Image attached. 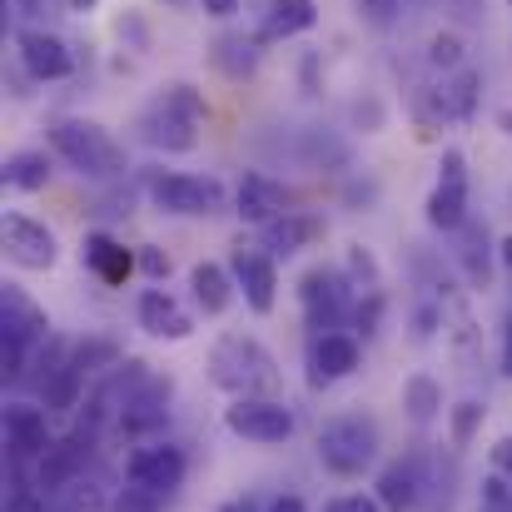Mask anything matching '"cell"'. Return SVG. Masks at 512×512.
<instances>
[{
  "instance_id": "cell-14",
  "label": "cell",
  "mask_w": 512,
  "mask_h": 512,
  "mask_svg": "<svg viewBox=\"0 0 512 512\" xmlns=\"http://www.w3.org/2000/svg\"><path fill=\"white\" fill-rule=\"evenodd\" d=\"M50 408H35V403H10L5 408V448H10V458L15 463H25V458H45L50 453V418H45Z\"/></svg>"
},
{
  "instance_id": "cell-26",
  "label": "cell",
  "mask_w": 512,
  "mask_h": 512,
  "mask_svg": "<svg viewBox=\"0 0 512 512\" xmlns=\"http://www.w3.org/2000/svg\"><path fill=\"white\" fill-rule=\"evenodd\" d=\"M478 100H483V75L478 70H453L448 75V85H443V110H448V120H473L478 115Z\"/></svg>"
},
{
  "instance_id": "cell-33",
  "label": "cell",
  "mask_w": 512,
  "mask_h": 512,
  "mask_svg": "<svg viewBox=\"0 0 512 512\" xmlns=\"http://www.w3.org/2000/svg\"><path fill=\"white\" fill-rule=\"evenodd\" d=\"M428 65L438 70H463V35L458 30H438L428 40Z\"/></svg>"
},
{
  "instance_id": "cell-44",
  "label": "cell",
  "mask_w": 512,
  "mask_h": 512,
  "mask_svg": "<svg viewBox=\"0 0 512 512\" xmlns=\"http://www.w3.org/2000/svg\"><path fill=\"white\" fill-rule=\"evenodd\" d=\"M493 468H498L503 478H512V433H508V438H498V443H493Z\"/></svg>"
},
{
  "instance_id": "cell-37",
  "label": "cell",
  "mask_w": 512,
  "mask_h": 512,
  "mask_svg": "<svg viewBox=\"0 0 512 512\" xmlns=\"http://www.w3.org/2000/svg\"><path fill=\"white\" fill-rule=\"evenodd\" d=\"M358 5V15L373 25V30H388V25H398V15H403V0H353Z\"/></svg>"
},
{
  "instance_id": "cell-41",
  "label": "cell",
  "mask_w": 512,
  "mask_h": 512,
  "mask_svg": "<svg viewBox=\"0 0 512 512\" xmlns=\"http://www.w3.org/2000/svg\"><path fill=\"white\" fill-rule=\"evenodd\" d=\"M324 512H383V503H378V498H363V493H343V498H334Z\"/></svg>"
},
{
  "instance_id": "cell-3",
  "label": "cell",
  "mask_w": 512,
  "mask_h": 512,
  "mask_svg": "<svg viewBox=\"0 0 512 512\" xmlns=\"http://www.w3.org/2000/svg\"><path fill=\"white\" fill-rule=\"evenodd\" d=\"M209 378L234 393V398H269L279 388V363L274 353L249 334H224L209 348Z\"/></svg>"
},
{
  "instance_id": "cell-32",
  "label": "cell",
  "mask_w": 512,
  "mask_h": 512,
  "mask_svg": "<svg viewBox=\"0 0 512 512\" xmlns=\"http://www.w3.org/2000/svg\"><path fill=\"white\" fill-rule=\"evenodd\" d=\"M25 358H30V339L0 329V378H5V383L25 378Z\"/></svg>"
},
{
  "instance_id": "cell-9",
  "label": "cell",
  "mask_w": 512,
  "mask_h": 512,
  "mask_svg": "<svg viewBox=\"0 0 512 512\" xmlns=\"http://www.w3.org/2000/svg\"><path fill=\"white\" fill-rule=\"evenodd\" d=\"M184 473H189V458H184V448H174V443H145V448H135V453L125 458V483L150 488V493H160V498H170L174 488L184 483Z\"/></svg>"
},
{
  "instance_id": "cell-51",
  "label": "cell",
  "mask_w": 512,
  "mask_h": 512,
  "mask_svg": "<svg viewBox=\"0 0 512 512\" xmlns=\"http://www.w3.org/2000/svg\"><path fill=\"white\" fill-rule=\"evenodd\" d=\"M90 5H95V0H70V10H90Z\"/></svg>"
},
{
  "instance_id": "cell-1",
  "label": "cell",
  "mask_w": 512,
  "mask_h": 512,
  "mask_svg": "<svg viewBox=\"0 0 512 512\" xmlns=\"http://www.w3.org/2000/svg\"><path fill=\"white\" fill-rule=\"evenodd\" d=\"M199 120H209V105L194 85L174 80L165 85L140 115H135V130L150 150H165V155H184L199 145Z\"/></svg>"
},
{
  "instance_id": "cell-38",
  "label": "cell",
  "mask_w": 512,
  "mask_h": 512,
  "mask_svg": "<svg viewBox=\"0 0 512 512\" xmlns=\"http://www.w3.org/2000/svg\"><path fill=\"white\" fill-rule=\"evenodd\" d=\"M473 339H478L473 314L458 304V309H453V353H458V363H468V358H473Z\"/></svg>"
},
{
  "instance_id": "cell-23",
  "label": "cell",
  "mask_w": 512,
  "mask_h": 512,
  "mask_svg": "<svg viewBox=\"0 0 512 512\" xmlns=\"http://www.w3.org/2000/svg\"><path fill=\"white\" fill-rule=\"evenodd\" d=\"M423 219H428V229H438V234H458V229L473 219V214H468V184L438 179L433 194H428V204H423Z\"/></svg>"
},
{
  "instance_id": "cell-2",
  "label": "cell",
  "mask_w": 512,
  "mask_h": 512,
  "mask_svg": "<svg viewBox=\"0 0 512 512\" xmlns=\"http://www.w3.org/2000/svg\"><path fill=\"white\" fill-rule=\"evenodd\" d=\"M50 150L70 165L75 174L95 179V184H120L130 160H125V145L100 125V120H80V115H65L50 125Z\"/></svg>"
},
{
  "instance_id": "cell-42",
  "label": "cell",
  "mask_w": 512,
  "mask_h": 512,
  "mask_svg": "<svg viewBox=\"0 0 512 512\" xmlns=\"http://www.w3.org/2000/svg\"><path fill=\"white\" fill-rule=\"evenodd\" d=\"M438 324H443L438 304H423V309L413 314V339H433V334H438Z\"/></svg>"
},
{
  "instance_id": "cell-24",
  "label": "cell",
  "mask_w": 512,
  "mask_h": 512,
  "mask_svg": "<svg viewBox=\"0 0 512 512\" xmlns=\"http://www.w3.org/2000/svg\"><path fill=\"white\" fill-rule=\"evenodd\" d=\"M319 234H324V224H319L314 214H304V209H294V214H284L279 224H269V229H264V239H269V249H274V254H294V249L314 244Z\"/></svg>"
},
{
  "instance_id": "cell-7",
  "label": "cell",
  "mask_w": 512,
  "mask_h": 512,
  "mask_svg": "<svg viewBox=\"0 0 512 512\" xmlns=\"http://www.w3.org/2000/svg\"><path fill=\"white\" fill-rule=\"evenodd\" d=\"M224 428L234 438H244V443H289L299 418L279 398H234L224 408Z\"/></svg>"
},
{
  "instance_id": "cell-36",
  "label": "cell",
  "mask_w": 512,
  "mask_h": 512,
  "mask_svg": "<svg viewBox=\"0 0 512 512\" xmlns=\"http://www.w3.org/2000/svg\"><path fill=\"white\" fill-rule=\"evenodd\" d=\"M115 512H165V498H160V493H150V488L125 483V488H120V498H115Z\"/></svg>"
},
{
  "instance_id": "cell-16",
  "label": "cell",
  "mask_w": 512,
  "mask_h": 512,
  "mask_svg": "<svg viewBox=\"0 0 512 512\" xmlns=\"http://www.w3.org/2000/svg\"><path fill=\"white\" fill-rule=\"evenodd\" d=\"M358 363H363V348L348 334H319L309 343V383L314 388H329L348 373H358Z\"/></svg>"
},
{
  "instance_id": "cell-5",
  "label": "cell",
  "mask_w": 512,
  "mask_h": 512,
  "mask_svg": "<svg viewBox=\"0 0 512 512\" xmlns=\"http://www.w3.org/2000/svg\"><path fill=\"white\" fill-rule=\"evenodd\" d=\"M145 199L174 219H209L224 209L219 179H199L184 170H145Z\"/></svg>"
},
{
  "instance_id": "cell-52",
  "label": "cell",
  "mask_w": 512,
  "mask_h": 512,
  "mask_svg": "<svg viewBox=\"0 0 512 512\" xmlns=\"http://www.w3.org/2000/svg\"><path fill=\"white\" fill-rule=\"evenodd\" d=\"M508 5H512V0H508Z\"/></svg>"
},
{
  "instance_id": "cell-46",
  "label": "cell",
  "mask_w": 512,
  "mask_h": 512,
  "mask_svg": "<svg viewBox=\"0 0 512 512\" xmlns=\"http://www.w3.org/2000/svg\"><path fill=\"white\" fill-rule=\"evenodd\" d=\"M264 512H309V508H304V498H299V493H279V498H269V503H264Z\"/></svg>"
},
{
  "instance_id": "cell-47",
  "label": "cell",
  "mask_w": 512,
  "mask_h": 512,
  "mask_svg": "<svg viewBox=\"0 0 512 512\" xmlns=\"http://www.w3.org/2000/svg\"><path fill=\"white\" fill-rule=\"evenodd\" d=\"M498 368H503V378H512V314L503 319V353H498Z\"/></svg>"
},
{
  "instance_id": "cell-20",
  "label": "cell",
  "mask_w": 512,
  "mask_h": 512,
  "mask_svg": "<svg viewBox=\"0 0 512 512\" xmlns=\"http://www.w3.org/2000/svg\"><path fill=\"white\" fill-rule=\"evenodd\" d=\"M0 329L40 343V339H50V314H45L20 284H5V289H0Z\"/></svg>"
},
{
  "instance_id": "cell-28",
  "label": "cell",
  "mask_w": 512,
  "mask_h": 512,
  "mask_svg": "<svg viewBox=\"0 0 512 512\" xmlns=\"http://www.w3.org/2000/svg\"><path fill=\"white\" fill-rule=\"evenodd\" d=\"M214 65L229 75V80H244L259 70V40H244V35H219L214 40Z\"/></svg>"
},
{
  "instance_id": "cell-43",
  "label": "cell",
  "mask_w": 512,
  "mask_h": 512,
  "mask_svg": "<svg viewBox=\"0 0 512 512\" xmlns=\"http://www.w3.org/2000/svg\"><path fill=\"white\" fill-rule=\"evenodd\" d=\"M140 269H145L150 279H165V274H170V254H160L155 244H145V249H140Z\"/></svg>"
},
{
  "instance_id": "cell-11",
  "label": "cell",
  "mask_w": 512,
  "mask_h": 512,
  "mask_svg": "<svg viewBox=\"0 0 512 512\" xmlns=\"http://www.w3.org/2000/svg\"><path fill=\"white\" fill-rule=\"evenodd\" d=\"M234 204H239V219H244V224L269 229V224H279L284 214H294V189H284L274 174L249 170L239 179V189H234Z\"/></svg>"
},
{
  "instance_id": "cell-40",
  "label": "cell",
  "mask_w": 512,
  "mask_h": 512,
  "mask_svg": "<svg viewBox=\"0 0 512 512\" xmlns=\"http://www.w3.org/2000/svg\"><path fill=\"white\" fill-rule=\"evenodd\" d=\"M438 179H448V184H468V160H463V150H443Z\"/></svg>"
},
{
  "instance_id": "cell-18",
  "label": "cell",
  "mask_w": 512,
  "mask_h": 512,
  "mask_svg": "<svg viewBox=\"0 0 512 512\" xmlns=\"http://www.w3.org/2000/svg\"><path fill=\"white\" fill-rule=\"evenodd\" d=\"M189 294H194V304H199L204 319H219V314H229L239 284H234V274H229L224 264H209V259H204V264L189 269Z\"/></svg>"
},
{
  "instance_id": "cell-29",
  "label": "cell",
  "mask_w": 512,
  "mask_h": 512,
  "mask_svg": "<svg viewBox=\"0 0 512 512\" xmlns=\"http://www.w3.org/2000/svg\"><path fill=\"white\" fill-rule=\"evenodd\" d=\"M343 279L353 284V294H378V259L363 249V244H348V259H343Z\"/></svg>"
},
{
  "instance_id": "cell-25",
  "label": "cell",
  "mask_w": 512,
  "mask_h": 512,
  "mask_svg": "<svg viewBox=\"0 0 512 512\" xmlns=\"http://www.w3.org/2000/svg\"><path fill=\"white\" fill-rule=\"evenodd\" d=\"M403 413H408L418 428H428V423L443 413V383H438L433 373H413V378L403 383Z\"/></svg>"
},
{
  "instance_id": "cell-22",
  "label": "cell",
  "mask_w": 512,
  "mask_h": 512,
  "mask_svg": "<svg viewBox=\"0 0 512 512\" xmlns=\"http://www.w3.org/2000/svg\"><path fill=\"white\" fill-rule=\"evenodd\" d=\"M373 498L383 503V512H413L418 498H423V468H418V463H393V468H383Z\"/></svg>"
},
{
  "instance_id": "cell-12",
  "label": "cell",
  "mask_w": 512,
  "mask_h": 512,
  "mask_svg": "<svg viewBox=\"0 0 512 512\" xmlns=\"http://www.w3.org/2000/svg\"><path fill=\"white\" fill-rule=\"evenodd\" d=\"M229 274H234V284H239V294H244V304L254 314H274V304H279V269H274L269 254L239 244L234 259H229Z\"/></svg>"
},
{
  "instance_id": "cell-21",
  "label": "cell",
  "mask_w": 512,
  "mask_h": 512,
  "mask_svg": "<svg viewBox=\"0 0 512 512\" xmlns=\"http://www.w3.org/2000/svg\"><path fill=\"white\" fill-rule=\"evenodd\" d=\"M493 239H488V224L483 219H468L463 229H458V269H463V279L473 284V289H488V279H493Z\"/></svg>"
},
{
  "instance_id": "cell-31",
  "label": "cell",
  "mask_w": 512,
  "mask_h": 512,
  "mask_svg": "<svg viewBox=\"0 0 512 512\" xmlns=\"http://www.w3.org/2000/svg\"><path fill=\"white\" fill-rule=\"evenodd\" d=\"M55 512H115V503L105 498V488L100 483H70L65 493H60V508Z\"/></svg>"
},
{
  "instance_id": "cell-27",
  "label": "cell",
  "mask_w": 512,
  "mask_h": 512,
  "mask_svg": "<svg viewBox=\"0 0 512 512\" xmlns=\"http://www.w3.org/2000/svg\"><path fill=\"white\" fill-rule=\"evenodd\" d=\"M5 184L20 194H40L50 184V155L45 150H15L5 160Z\"/></svg>"
},
{
  "instance_id": "cell-35",
  "label": "cell",
  "mask_w": 512,
  "mask_h": 512,
  "mask_svg": "<svg viewBox=\"0 0 512 512\" xmlns=\"http://www.w3.org/2000/svg\"><path fill=\"white\" fill-rule=\"evenodd\" d=\"M478 503H483V512H512V478L488 473V478L478 483Z\"/></svg>"
},
{
  "instance_id": "cell-10",
  "label": "cell",
  "mask_w": 512,
  "mask_h": 512,
  "mask_svg": "<svg viewBox=\"0 0 512 512\" xmlns=\"http://www.w3.org/2000/svg\"><path fill=\"white\" fill-rule=\"evenodd\" d=\"M95 453V433H85V428H75V433H65V438H55L50 443V453L35 463V488H45V493H65L70 483H80V473H85V458Z\"/></svg>"
},
{
  "instance_id": "cell-15",
  "label": "cell",
  "mask_w": 512,
  "mask_h": 512,
  "mask_svg": "<svg viewBox=\"0 0 512 512\" xmlns=\"http://www.w3.org/2000/svg\"><path fill=\"white\" fill-rule=\"evenodd\" d=\"M80 254H85V269H90L100 284H110V289H125V284L135 279V269H140V254L125 249V244H120L115 234H105V229L85 234Z\"/></svg>"
},
{
  "instance_id": "cell-34",
  "label": "cell",
  "mask_w": 512,
  "mask_h": 512,
  "mask_svg": "<svg viewBox=\"0 0 512 512\" xmlns=\"http://www.w3.org/2000/svg\"><path fill=\"white\" fill-rule=\"evenodd\" d=\"M5 512H45V493L35 483L20 478V468L10 473V493H5Z\"/></svg>"
},
{
  "instance_id": "cell-49",
  "label": "cell",
  "mask_w": 512,
  "mask_h": 512,
  "mask_svg": "<svg viewBox=\"0 0 512 512\" xmlns=\"http://www.w3.org/2000/svg\"><path fill=\"white\" fill-rule=\"evenodd\" d=\"M498 264L512 274V234H508V239H498Z\"/></svg>"
},
{
  "instance_id": "cell-17",
  "label": "cell",
  "mask_w": 512,
  "mask_h": 512,
  "mask_svg": "<svg viewBox=\"0 0 512 512\" xmlns=\"http://www.w3.org/2000/svg\"><path fill=\"white\" fill-rule=\"evenodd\" d=\"M135 319H140V329H145L150 339L179 343V339H189V334H194V319L174 304L165 289H145V294L135 299Z\"/></svg>"
},
{
  "instance_id": "cell-13",
  "label": "cell",
  "mask_w": 512,
  "mask_h": 512,
  "mask_svg": "<svg viewBox=\"0 0 512 512\" xmlns=\"http://www.w3.org/2000/svg\"><path fill=\"white\" fill-rule=\"evenodd\" d=\"M15 55H20V65H25L35 80H65V75L75 70L70 45H65L55 30H40V25H25V30L15 35Z\"/></svg>"
},
{
  "instance_id": "cell-45",
  "label": "cell",
  "mask_w": 512,
  "mask_h": 512,
  "mask_svg": "<svg viewBox=\"0 0 512 512\" xmlns=\"http://www.w3.org/2000/svg\"><path fill=\"white\" fill-rule=\"evenodd\" d=\"M15 10H25V15H50V10H70V0H15Z\"/></svg>"
},
{
  "instance_id": "cell-30",
  "label": "cell",
  "mask_w": 512,
  "mask_h": 512,
  "mask_svg": "<svg viewBox=\"0 0 512 512\" xmlns=\"http://www.w3.org/2000/svg\"><path fill=\"white\" fill-rule=\"evenodd\" d=\"M483 403L478 398H463V403H453L448 408V438H453V448H468L473 438H478V428H483Z\"/></svg>"
},
{
  "instance_id": "cell-8",
  "label": "cell",
  "mask_w": 512,
  "mask_h": 512,
  "mask_svg": "<svg viewBox=\"0 0 512 512\" xmlns=\"http://www.w3.org/2000/svg\"><path fill=\"white\" fill-rule=\"evenodd\" d=\"M0 244H5V259H10L15 269H30V274H45V269H55V259H60L55 229H45V224L30 219V214H5V219H0Z\"/></svg>"
},
{
  "instance_id": "cell-48",
  "label": "cell",
  "mask_w": 512,
  "mask_h": 512,
  "mask_svg": "<svg viewBox=\"0 0 512 512\" xmlns=\"http://www.w3.org/2000/svg\"><path fill=\"white\" fill-rule=\"evenodd\" d=\"M204 5V15H214V20H229L234 10H239V0H199Z\"/></svg>"
},
{
  "instance_id": "cell-4",
  "label": "cell",
  "mask_w": 512,
  "mask_h": 512,
  "mask_svg": "<svg viewBox=\"0 0 512 512\" xmlns=\"http://www.w3.org/2000/svg\"><path fill=\"white\" fill-rule=\"evenodd\" d=\"M373 458H378V428H373V418L343 413V418H329V423L319 428V463H324L334 478L368 473Z\"/></svg>"
},
{
  "instance_id": "cell-19",
  "label": "cell",
  "mask_w": 512,
  "mask_h": 512,
  "mask_svg": "<svg viewBox=\"0 0 512 512\" xmlns=\"http://www.w3.org/2000/svg\"><path fill=\"white\" fill-rule=\"evenodd\" d=\"M319 25V5L314 0H264V25H259V45L274 40H294L304 30Z\"/></svg>"
},
{
  "instance_id": "cell-39",
  "label": "cell",
  "mask_w": 512,
  "mask_h": 512,
  "mask_svg": "<svg viewBox=\"0 0 512 512\" xmlns=\"http://www.w3.org/2000/svg\"><path fill=\"white\" fill-rule=\"evenodd\" d=\"M378 319H383V294H368V299H358V309H353V324H358V334H363V339L378 329Z\"/></svg>"
},
{
  "instance_id": "cell-6",
  "label": "cell",
  "mask_w": 512,
  "mask_h": 512,
  "mask_svg": "<svg viewBox=\"0 0 512 512\" xmlns=\"http://www.w3.org/2000/svg\"><path fill=\"white\" fill-rule=\"evenodd\" d=\"M299 299H304V319H309L314 339L319 334H339V324L358 309L353 304V284L343 279L339 269H324V264H314L299 279Z\"/></svg>"
},
{
  "instance_id": "cell-50",
  "label": "cell",
  "mask_w": 512,
  "mask_h": 512,
  "mask_svg": "<svg viewBox=\"0 0 512 512\" xmlns=\"http://www.w3.org/2000/svg\"><path fill=\"white\" fill-rule=\"evenodd\" d=\"M498 130L512 140V105H503V110H498Z\"/></svg>"
}]
</instances>
